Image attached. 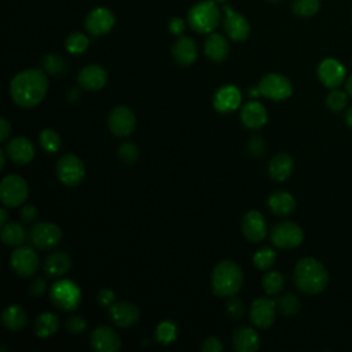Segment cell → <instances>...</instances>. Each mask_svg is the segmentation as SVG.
I'll return each mask as SVG.
<instances>
[{"label":"cell","mask_w":352,"mask_h":352,"mask_svg":"<svg viewBox=\"0 0 352 352\" xmlns=\"http://www.w3.org/2000/svg\"><path fill=\"white\" fill-rule=\"evenodd\" d=\"M56 175L65 186L77 187L85 176V166L77 155L65 154L56 162Z\"/></svg>","instance_id":"7"},{"label":"cell","mask_w":352,"mask_h":352,"mask_svg":"<svg viewBox=\"0 0 352 352\" xmlns=\"http://www.w3.org/2000/svg\"><path fill=\"white\" fill-rule=\"evenodd\" d=\"M320 8L319 0H294L292 10L297 16L309 18L314 16Z\"/></svg>","instance_id":"35"},{"label":"cell","mask_w":352,"mask_h":352,"mask_svg":"<svg viewBox=\"0 0 352 352\" xmlns=\"http://www.w3.org/2000/svg\"><path fill=\"white\" fill-rule=\"evenodd\" d=\"M72 267V258L66 252H55L47 256L44 271L50 276H62Z\"/></svg>","instance_id":"27"},{"label":"cell","mask_w":352,"mask_h":352,"mask_svg":"<svg viewBox=\"0 0 352 352\" xmlns=\"http://www.w3.org/2000/svg\"><path fill=\"white\" fill-rule=\"evenodd\" d=\"M187 22L190 28L201 34L213 32L220 22V8L212 0H204L194 4L188 14Z\"/></svg>","instance_id":"4"},{"label":"cell","mask_w":352,"mask_h":352,"mask_svg":"<svg viewBox=\"0 0 352 352\" xmlns=\"http://www.w3.org/2000/svg\"><path fill=\"white\" fill-rule=\"evenodd\" d=\"M319 81L330 89L338 88L346 78L345 66L336 58H326L318 66Z\"/></svg>","instance_id":"11"},{"label":"cell","mask_w":352,"mask_h":352,"mask_svg":"<svg viewBox=\"0 0 352 352\" xmlns=\"http://www.w3.org/2000/svg\"><path fill=\"white\" fill-rule=\"evenodd\" d=\"M268 206L272 213L286 216L296 209V201L292 194L286 191H276L268 198Z\"/></svg>","instance_id":"30"},{"label":"cell","mask_w":352,"mask_h":352,"mask_svg":"<svg viewBox=\"0 0 352 352\" xmlns=\"http://www.w3.org/2000/svg\"><path fill=\"white\" fill-rule=\"evenodd\" d=\"M29 239L32 245L38 249H50L60 242L62 231L54 223L40 221L30 228Z\"/></svg>","instance_id":"10"},{"label":"cell","mask_w":352,"mask_h":352,"mask_svg":"<svg viewBox=\"0 0 352 352\" xmlns=\"http://www.w3.org/2000/svg\"><path fill=\"white\" fill-rule=\"evenodd\" d=\"M78 96H80V94H78L77 89H72V91L69 92V99H70V100H76Z\"/></svg>","instance_id":"56"},{"label":"cell","mask_w":352,"mask_h":352,"mask_svg":"<svg viewBox=\"0 0 352 352\" xmlns=\"http://www.w3.org/2000/svg\"><path fill=\"white\" fill-rule=\"evenodd\" d=\"M223 342L217 337H208L201 344L202 352H221L223 351Z\"/></svg>","instance_id":"46"},{"label":"cell","mask_w":352,"mask_h":352,"mask_svg":"<svg viewBox=\"0 0 352 352\" xmlns=\"http://www.w3.org/2000/svg\"><path fill=\"white\" fill-rule=\"evenodd\" d=\"M232 344L238 352H256L260 346V337L252 327H238L232 334Z\"/></svg>","instance_id":"25"},{"label":"cell","mask_w":352,"mask_h":352,"mask_svg":"<svg viewBox=\"0 0 352 352\" xmlns=\"http://www.w3.org/2000/svg\"><path fill=\"white\" fill-rule=\"evenodd\" d=\"M7 220H8L7 209H6V208H1V209H0V226L3 227L4 224H7Z\"/></svg>","instance_id":"52"},{"label":"cell","mask_w":352,"mask_h":352,"mask_svg":"<svg viewBox=\"0 0 352 352\" xmlns=\"http://www.w3.org/2000/svg\"><path fill=\"white\" fill-rule=\"evenodd\" d=\"M268 1H278V0H268Z\"/></svg>","instance_id":"59"},{"label":"cell","mask_w":352,"mask_h":352,"mask_svg":"<svg viewBox=\"0 0 352 352\" xmlns=\"http://www.w3.org/2000/svg\"><path fill=\"white\" fill-rule=\"evenodd\" d=\"M110 318L120 327H129L140 318L138 305L128 301H118L110 305Z\"/></svg>","instance_id":"18"},{"label":"cell","mask_w":352,"mask_h":352,"mask_svg":"<svg viewBox=\"0 0 352 352\" xmlns=\"http://www.w3.org/2000/svg\"><path fill=\"white\" fill-rule=\"evenodd\" d=\"M88 45H89L88 37L84 33H80V32H74V33L69 34L66 41H65L66 50L73 55L82 54L88 48Z\"/></svg>","instance_id":"34"},{"label":"cell","mask_w":352,"mask_h":352,"mask_svg":"<svg viewBox=\"0 0 352 352\" xmlns=\"http://www.w3.org/2000/svg\"><path fill=\"white\" fill-rule=\"evenodd\" d=\"M304 232L300 226L292 221H282L272 227L271 242L279 249H293L301 245Z\"/></svg>","instance_id":"8"},{"label":"cell","mask_w":352,"mask_h":352,"mask_svg":"<svg viewBox=\"0 0 352 352\" xmlns=\"http://www.w3.org/2000/svg\"><path fill=\"white\" fill-rule=\"evenodd\" d=\"M293 166H294L293 158L286 153H279L271 158L268 165V173L274 180L283 182L289 179V176L292 175Z\"/></svg>","instance_id":"26"},{"label":"cell","mask_w":352,"mask_h":352,"mask_svg":"<svg viewBox=\"0 0 352 352\" xmlns=\"http://www.w3.org/2000/svg\"><path fill=\"white\" fill-rule=\"evenodd\" d=\"M242 232L245 238L250 242L263 241L267 232V226L263 214L257 210L248 212L242 219Z\"/></svg>","instance_id":"21"},{"label":"cell","mask_w":352,"mask_h":352,"mask_svg":"<svg viewBox=\"0 0 352 352\" xmlns=\"http://www.w3.org/2000/svg\"><path fill=\"white\" fill-rule=\"evenodd\" d=\"M248 94H249V96H250V98H257V96H260V95H261V92H260L258 87H250Z\"/></svg>","instance_id":"53"},{"label":"cell","mask_w":352,"mask_h":352,"mask_svg":"<svg viewBox=\"0 0 352 352\" xmlns=\"http://www.w3.org/2000/svg\"><path fill=\"white\" fill-rule=\"evenodd\" d=\"M230 48L227 40L217 33L209 34L205 41V55L213 62H221L228 56Z\"/></svg>","instance_id":"28"},{"label":"cell","mask_w":352,"mask_h":352,"mask_svg":"<svg viewBox=\"0 0 352 352\" xmlns=\"http://www.w3.org/2000/svg\"><path fill=\"white\" fill-rule=\"evenodd\" d=\"M0 160H1V162H0V170H1L6 165V153L4 151H0Z\"/></svg>","instance_id":"57"},{"label":"cell","mask_w":352,"mask_h":352,"mask_svg":"<svg viewBox=\"0 0 352 352\" xmlns=\"http://www.w3.org/2000/svg\"><path fill=\"white\" fill-rule=\"evenodd\" d=\"M177 337V327L173 322L170 320H164L161 322L157 329H155V340L160 342V344H164V345H168L170 344L172 341H175Z\"/></svg>","instance_id":"33"},{"label":"cell","mask_w":352,"mask_h":352,"mask_svg":"<svg viewBox=\"0 0 352 352\" xmlns=\"http://www.w3.org/2000/svg\"><path fill=\"white\" fill-rule=\"evenodd\" d=\"M66 329L73 334H80L87 329V320L81 315L72 316L66 320Z\"/></svg>","instance_id":"44"},{"label":"cell","mask_w":352,"mask_h":352,"mask_svg":"<svg viewBox=\"0 0 352 352\" xmlns=\"http://www.w3.org/2000/svg\"><path fill=\"white\" fill-rule=\"evenodd\" d=\"M77 81L81 88L88 91L102 89L107 81L106 70L99 65H88L82 67L77 76Z\"/></svg>","instance_id":"20"},{"label":"cell","mask_w":352,"mask_h":352,"mask_svg":"<svg viewBox=\"0 0 352 352\" xmlns=\"http://www.w3.org/2000/svg\"><path fill=\"white\" fill-rule=\"evenodd\" d=\"M48 91V78L40 69H26L19 72L10 82L12 100L25 109L37 106Z\"/></svg>","instance_id":"1"},{"label":"cell","mask_w":352,"mask_h":352,"mask_svg":"<svg viewBox=\"0 0 352 352\" xmlns=\"http://www.w3.org/2000/svg\"><path fill=\"white\" fill-rule=\"evenodd\" d=\"M3 324L11 331L22 330L28 323V315L19 305H8L1 312Z\"/></svg>","instance_id":"29"},{"label":"cell","mask_w":352,"mask_h":352,"mask_svg":"<svg viewBox=\"0 0 352 352\" xmlns=\"http://www.w3.org/2000/svg\"><path fill=\"white\" fill-rule=\"evenodd\" d=\"M11 133V125L6 118L0 120V140L6 142Z\"/></svg>","instance_id":"51"},{"label":"cell","mask_w":352,"mask_h":352,"mask_svg":"<svg viewBox=\"0 0 352 352\" xmlns=\"http://www.w3.org/2000/svg\"><path fill=\"white\" fill-rule=\"evenodd\" d=\"M278 307L282 315L294 316L300 311V300L293 293H286L278 298Z\"/></svg>","instance_id":"38"},{"label":"cell","mask_w":352,"mask_h":352,"mask_svg":"<svg viewBox=\"0 0 352 352\" xmlns=\"http://www.w3.org/2000/svg\"><path fill=\"white\" fill-rule=\"evenodd\" d=\"M58 327H59L58 316L51 312H44V314L38 315V318L36 319L34 331H36L37 337L47 338V337H51L52 334H55L58 331Z\"/></svg>","instance_id":"31"},{"label":"cell","mask_w":352,"mask_h":352,"mask_svg":"<svg viewBox=\"0 0 352 352\" xmlns=\"http://www.w3.org/2000/svg\"><path fill=\"white\" fill-rule=\"evenodd\" d=\"M26 238V232L19 223H7L1 227V241L7 246H19Z\"/></svg>","instance_id":"32"},{"label":"cell","mask_w":352,"mask_h":352,"mask_svg":"<svg viewBox=\"0 0 352 352\" xmlns=\"http://www.w3.org/2000/svg\"><path fill=\"white\" fill-rule=\"evenodd\" d=\"M224 30L232 41H245L250 34V26L246 18L234 11L231 7H224Z\"/></svg>","instance_id":"14"},{"label":"cell","mask_w":352,"mask_h":352,"mask_svg":"<svg viewBox=\"0 0 352 352\" xmlns=\"http://www.w3.org/2000/svg\"><path fill=\"white\" fill-rule=\"evenodd\" d=\"M243 274L239 265L231 260H223L216 264L212 272V289L219 297H232L242 286Z\"/></svg>","instance_id":"3"},{"label":"cell","mask_w":352,"mask_h":352,"mask_svg":"<svg viewBox=\"0 0 352 352\" xmlns=\"http://www.w3.org/2000/svg\"><path fill=\"white\" fill-rule=\"evenodd\" d=\"M29 194L28 183L18 175H7L0 183V198L6 206L14 208L22 205Z\"/></svg>","instance_id":"5"},{"label":"cell","mask_w":352,"mask_h":352,"mask_svg":"<svg viewBox=\"0 0 352 352\" xmlns=\"http://www.w3.org/2000/svg\"><path fill=\"white\" fill-rule=\"evenodd\" d=\"M346 102H348V96H346V92L341 91V89H331L330 94L327 95L326 98V104L327 107L331 110V111H341L345 109L346 106Z\"/></svg>","instance_id":"40"},{"label":"cell","mask_w":352,"mask_h":352,"mask_svg":"<svg viewBox=\"0 0 352 352\" xmlns=\"http://www.w3.org/2000/svg\"><path fill=\"white\" fill-rule=\"evenodd\" d=\"M226 311H227L230 318H232L235 320H239L245 314V305L241 300L234 298V296H232L226 304Z\"/></svg>","instance_id":"43"},{"label":"cell","mask_w":352,"mask_h":352,"mask_svg":"<svg viewBox=\"0 0 352 352\" xmlns=\"http://www.w3.org/2000/svg\"><path fill=\"white\" fill-rule=\"evenodd\" d=\"M114 292L110 290V289H102L99 293H98V301L100 305L103 307H110L114 304Z\"/></svg>","instance_id":"48"},{"label":"cell","mask_w":352,"mask_h":352,"mask_svg":"<svg viewBox=\"0 0 352 352\" xmlns=\"http://www.w3.org/2000/svg\"><path fill=\"white\" fill-rule=\"evenodd\" d=\"M19 214L25 223H32L33 220H36L38 212L33 205H26V206H22V209L19 210Z\"/></svg>","instance_id":"49"},{"label":"cell","mask_w":352,"mask_h":352,"mask_svg":"<svg viewBox=\"0 0 352 352\" xmlns=\"http://www.w3.org/2000/svg\"><path fill=\"white\" fill-rule=\"evenodd\" d=\"M329 282V274L324 265L314 258L304 257L294 267V283L305 294H318L324 290Z\"/></svg>","instance_id":"2"},{"label":"cell","mask_w":352,"mask_h":352,"mask_svg":"<svg viewBox=\"0 0 352 352\" xmlns=\"http://www.w3.org/2000/svg\"><path fill=\"white\" fill-rule=\"evenodd\" d=\"M213 104L221 113L232 111L241 104V91L235 85H224L214 94Z\"/></svg>","instance_id":"22"},{"label":"cell","mask_w":352,"mask_h":352,"mask_svg":"<svg viewBox=\"0 0 352 352\" xmlns=\"http://www.w3.org/2000/svg\"><path fill=\"white\" fill-rule=\"evenodd\" d=\"M118 157L125 162H135L139 157V148L131 142H125L118 147Z\"/></svg>","instance_id":"42"},{"label":"cell","mask_w":352,"mask_h":352,"mask_svg":"<svg viewBox=\"0 0 352 352\" xmlns=\"http://www.w3.org/2000/svg\"><path fill=\"white\" fill-rule=\"evenodd\" d=\"M248 150H249V153H250L252 157H260V155H263V153H264V150H265L264 140H263L260 136H257V135L252 136V138L249 139V143H248Z\"/></svg>","instance_id":"45"},{"label":"cell","mask_w":352,"mask_h":352,"mask_svg":"<svg viewBox=\"0 0 352 352\" xmlns=\"http://www.w3.org/2000/svg\"><path fill=\"white\" fill-rule=\"evenodd\" d=\"M250 320L258 329H268L275 322V301L267 297L256 298L250 305Z\"/></svg>","instance_id":"16"},{"label":"cell","mask_w":352,"mask_h":352,"mask_svg":"<svg viewBox=\"0 0 352 352\" xmlns=\"http://www.w3.org/2000/svg\"><path fill=\"white\" fill-rule=\"evenodd\" d=\"M345 124L352 129V107L345 114Z\"/></svg>","instance_id":"54"},{"label":"cell","mask_w":352,"mask_h":352,"mask_svg":"<svg viewBox=\"0 0 352 352\" xmlns=\"http://www.w3.org/2000/svg\"><path fill=\"white\" fill-rule=\"evenodd\" d=\"M212 1H214V3H224V1H227V0H212Z\"/></svg>","instance_id":"58"},{"label":"cell","mask_w":352,"mask_h":352,"mask_svg":"<svg viewBox=\"0 0 352 352\" xmlns=\"http://www.w3.org/2000/svg\"><path fill=\"white\" fill-rule=\"evenodd\" d=\"M50 297L56 308L63 311H72L80 304L81 292L74 282L69 279H62L52 285Z\"/></svg>","instance_id":"6"},{"label":"cell","mask_w":352,"mask_h":352,"mask_svg":"<svg viewBox=\"0 0 352 352\" xmlns=\"http://www.w3.org/2000/svg\"><path fill=\"white\" fill-rule=\"evenodd\" d=\"M275 261V252L270 248H261L256 252L254 257H253V263L256 265V268L258 270H268Z\"/></svg>","instance_id":"41"},{"label":"cell","mask_w":352,"mask_h":352,"mask_svg":"<svg viewBox=\"0 0 352 352\" xmlns=\"http://www.w3.org/2000/svg\"><path fill=\"white\" fill-rule=\"evenodd\" d=\"M107 125L114 136L125 138L132 133L136 125V118L132 110L126 106H117L111 110L107 118Z\"/></svg>","instance_id":"12"},{"label":"cell","mask_w":352,"mask_h":352,"mask_svg":"<svg viewBox=\"0 0 352 352\" xmlns=\"http://www.w3.org/2000/svg\"><path fill=\"white\" fill-rule=\"evenodd\" d=\"M346 92L352 96V74L346 80Z\"/></svg>","instance_id":"55"},{"label":"cell","mask_w":352,"mask_h":352,"mask_svg":"<svg viewBox=\"0 0 352 352\" xmlns=\"http://www.w3.org/2000/svg\"><path fill=\"white\" fill-rule=\"evenodd\" d=\"M6 153L11 161L18 165L29 164L34 157V147L32 142L26 138L18 136L11 139L6 146Z\"/></svg>","instance_id":"19"},{"label":"cell","mask_w":352,"mask_h":352,"mask_svg":"<svg viewBox=\"0 0 352 352\" xmlns=\"http://www.w3.org/2000/svg\"><path fill=\"white\" fill-rule=\"evenodd\" d=\"M62 140L54 129H43L40 132V146L47 153H56L60 148Z\"/></svg>","instance_id":"36"},{"label":"cell","mask_w":352,"mask_h":352,"mask_svg":"<svg viewBox=\"0 0 352 352\" xmlns=\"http://www.w3.org/2000/svg\"><path fill=\"white\" fill-rule=\"evenodd\" d=\"M114 22L116 19L110 10L104 7H96L87 14L84 26L92 36H103L113 29Z\"/></svg>","instance_id":"13"},{"label":"cell","mask_w":352,"mask_h":352,"mask_svg":"<svg viewBox=\"0 0 352 352\" xmlns=\"http://www.w3.org/2000/svg\"><path fill=\"white\" fill-rule=\"evenodd\" d=\"M172 55L179 65L188 66L194 63L198 56L197 43L191 37H180L172 47Z\"/></svg>","instance_id":"24"},{"label":"cell","mask_w":352,"mask_h":352,"mask_svg":"<svg viewBox=\"0 0 352 352\" xmlns=\"http://www.w3.org/2000/svg\"><path fill=\"white\" fill-rule=\"evenodd\" d=\"M258 89L261 95L272 100L287 99L293 92V87L289 78L278 73L265 74L258 82Z\"/></svg>","instance_id":"9"},{"label":"cell","mask_w":352,"mask_h":352,"mask_svg":"<svg viewBox=\"0 0 352 352\" xmlns=\"http://www.w3.org/2000/svg\"><path fill=\"white\" fill-rule=\"evenodd\" d=\"M45 287H47L45 279H44V278H36V279L30 283L29 293H30L33 297H40V296L45 292Z\"/></svg>","instance_id":"47"},{"label":"cell","mask_w":352,"mask_h":352,"mask_svg":"<svg viewBox=\"0 0 352 352\" xmlns=\"http://www.w3.org/2000/svg\"><path fill=\"white\" fill-rule=\"evenodd\" d=\"M283 285H285V279H283L282 274L278 271L268 272L263 278V289L270 296L278 294L283 289Z\"/></svg>","instance_id":"37"},{"label":"cell","mask_w":352,"mask_h":352,"mask_svg":"<svg viewBox=\"0 0 352 352\" xmlns=\"http://www.w3.org/2000/svg\"><path fill=\"white\" fill-rule=\"evenodd\" d=\"M43 67L52 76H59L65 72L66 63L65 60L56 54H48L43 58Z\"/></svg>","instance_id":"39"},{"label":"cell","mask_w":352,"mask_h":352,"mask_svg":"<svg viewBox=\"0 0 352 352\" xmlns=\"http://www.w3.org/2000/svg\"><path fill=\"white\" fill-rule=\"evenodd\" d=\"M10 263L19 276H30L38 268V257L34 250L28 246L15 249L10 257Z\"/></svg>","instance_id":"15"},{"label":"cell","mask_w":352,"mask_h":352,"mask_svg":"<svg viewBox=\"0 0 352 352\" xmlns=\"http://www.w3.org/2000/svg\"><path fill=\"white\" fill-rule=\"evenodd\" d=\"M89 341L98 352H117L121 348V338L109 326H99L92 330Z\"/></svg>","instance_id":"17"},{"label":"cell","mask_w":352,"mask_h":352,"mask_svg":"<svg viewBox=\"0 0 352 352\" xmlns=\"http://www.w3.org/2000/svg\"><path fill=\"white\" fill-rule=\"evenodd\" d=\"M184 29H186V23H184V21L182 18L175 16V18L170 19V22H169V32L172 34L179 36V34H182L184 32Z\"/></svg>","instance_id":"50"},{"label":"cell","mask_w":352,"mask_h":352,"mask_svg":"<svg viewBox=\"0 0 352 352\" xmlns=\"http://www.w3.org/2000/svg\"><path fill=\"white\" fill-rule=\"evenodd\" d=\"M241 121L250 129L261 128L267 122L265 107L256 100H250L243 104L241 110Z\"/></svg>","instance_id":"23"}]
</instances>
